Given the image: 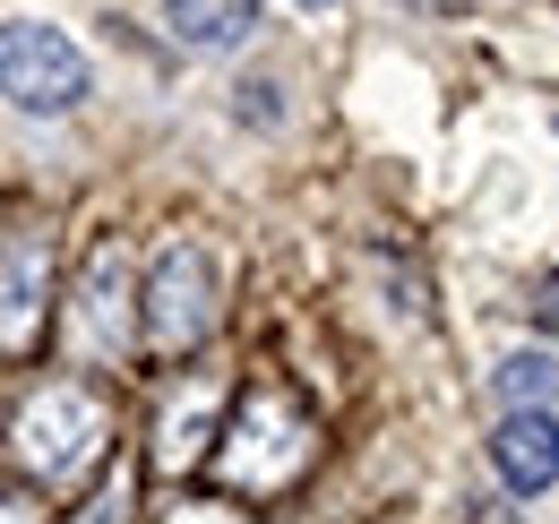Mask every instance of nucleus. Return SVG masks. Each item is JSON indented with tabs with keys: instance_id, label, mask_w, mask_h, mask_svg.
Wrapping results in <instances>:
<instances>
[{
	"instance_id": "f257e3e1",
	"label": "nucleus",
	"mask_w": 559,
	"mask_h": 524,
	"mask_svg": "<svg viewBox=\"0 0 559 524\" xmlns=\"http://www.w3.org/2000/svg\"><path fill=\"white\" fill-rule=\"evenodd\" d=\"M0 448L9 473H26L44 499H70L86 490L112 448H130V421H121V388L95 379V370H44L26 388H9V421H0Z\"/></svg>"
},
{
	"instance_id": "f03ea898",
	"label": "nucleus",
	"mask_w": 559,
	"mask_h": 524,
	"mask_svg": "<svg viewBox=\"0 0 559 524\" xmlns=\"http://www.w3.org/2000/svg\"><path fill=\"white\" fill-rule=\"evenodd\" d=\"M319 448H328L319 413L284 388V379H250V388L224 404L207 464H215V481H224L233 499H284V490H301V481L319 473Z\"/></svg>"
},
{
	"instance_id": "7ed1b4c3",
	"label": "nucleus",
	"mask_w": 559,
	"mask_h": 524,
	"mask_svg": "<svg viewBox=\"0 0 559 524\" xmlns=\"http://www.w3.org/2000/svg\"><path fill=\"white\" fill-rule=\"evenodd\" d=\"M52 344L70 353V370H95V379L139 370V250L121 233H95L78 250L52 310Z\"/></svg>"
},
{
	"instance_id": "20e7f679",
	"label": "nucleus",
	"mask_w": 559,
	"mask_h": 524,
	"mask_svg": "<svg viewBox=\"0 0 559 524\" xmlns=\"http://www.w3.org/2000/svg\"><path fill=\"white\" fill-rule=\"evenodd\" d=\"M95 95H104V69L78 26L44 17V9H0V112L9 121L61 130Z\"/></svg>"
},
{
	"instance_id": "39448f33",
	"label": "nucleus",
	"mask_w": 559,
	"mask_h": 524,
	"mask_svg": "<svg viewBox=\"0 0 559 524\" xmlns=\"http://www.w3.org/2000/svg\"><path fill=\"white\" fill-rule=\"evenodd\" d=\"M224 327V266L199 233H164L139 259V361H199Z\"/></svg>"
},
{
	"instance_id": "423d86ee",
	"label": "nucleus",
	"mask_w": 559,
	"mask_h": 524,
	"mask_svg": "<svg viewBox=\"0 0 559 524\" xmlns=\"http://www.w3.org/2000/svg\"><path fill=\"white\" fill-rule=\"evenodd\" d=\"M52 310H61V224L17 215L0 224V370L52 353Z\"/></svg>"
},
{
	"instance_id": "0eeeda50",
	"label": "nucleus",
	"mask_w": 559,
	"mask_h": 524,
	"mask_svg": "<svg viewBox=\"0 0 559 524\" xmlns=\"http://www.w3.org/2000/svg\"><path fill=\"white\" fill-rule=\"evenodd\" d=\"M224 404H233V388H224V370H207V361H173V370H155V404H146L139 421V464L146 473H199L215 448V421H224Z\"/></svg>"
},
{
	"instance_id": "6e6552de",
	"label": "nucleus",
	"mask_w": 559,
	"mask_h": 524,
	"mask_svg": "<svg viewBox=\"0 0 559 524\" xmlns=\"http://www.w3.org/2000/svg\"><path fill=\"white\" fill-rule=\"evenodd\" d=\"M483 456L508 499H551L559 490V404H499Z\"/></svg>"
},
{
	"instance_id": "1a4fd4ad",
	"label": "nucleus",
	"mask_w": 559,
	"mask_h": 524,
	"mask_svg": "<svg viewBox=\"0 0 559 524\" xmlns=\"http://www.w3.org/2000/svg\"><path fill=\"white\" fill-rule=\"evenodd\" d=\"M267 9L276 0H155V35L181 61H241V52H259Z\"/></svg>"
},
{
	"instance_id": "9d476101",
	"label": "nucleus",
	"mask_w": 559,
	"mask_h": 524,
	"mask_svg": "<svg viewBox=\"0 0 559 524\" xmlns=\"http://www.w3.org/2000/svg\"><path fill=\"white\" fill-rule=\"evenodd\" d=\"M224 112H233L241 130H259V138L293 130V78H284L276 61H250V69H233V86H224Z\"/></svg>"
},
{
	"instance_id": "9b49d317",
	"label": "nucleus",
	"mask_w": 559,
	"mask_h": 524,
	"mask_svg": "<svg viewBox=\"0 0 559 524\" xmlns=\"http://www.w3.org/2000/svg\"><path fill=\"white\" fill-rule=\"evenodd\" d=\"M139 508H146V464H139V448H112L70 524H139Z\"/></svg>"
},
{
	"instance_id": "f8f14e48",
	"label": "nucleus",
	"mask_w": 559,
	"mask_h": 524,
	"mask_svg": "<svg viewBox=\"0 0 559 524\" xmlns=\"http://www.w3.org/2000/svg\"><path fill=\"white\" fill-rule=\"evenodd\" d=\"M490 395H499V404H559V353H551V335L508 344L499 370H490Z\"/></svg>"
},
{
	"instance_id": "ddd939ff",
	"label": "nucleus",
	"mask_w": 559,
	"mask_h": 524,
	"mask_svg": "<svg viewBox=\"0 0 559 524\" xmlns=\"http://www.w3.org/2000/svg\"><path fill=\"white\" fill-rule=\"evenodd\" d=\"M0 524H52V499L26 473H0Z\"/></svg>"
},
{
	"instance_id": "4468645a",
	"label": "nucleus",
	"mask_w": 559,
	"mask_h": 524,
	"mask_svg": "<svg viewBox=\"0 0 559 524\" xmlns=\"http://www.w3.org/2000/svg\"><path fill=\"white\" fill-rule=\"evenodd\" d=\"M525 319H534L543 335H559V266H543V275L525 284Z\"/></svg>"
},
{
	"instance_id": "2eb2a0df",
	"label": "nucleus",
	"mask_w": 559,
	"mask_h": 524,
	"mask_svg": "<svg viewBox=\"0 0 559 524\" xmlns=\"http://www.w3.org/2000/svg\"><path fill=\"white\" fill-rule=\"evenodd\" d=\"M284 9H293V17H328L336 0H284Z\"/></svg>"
},
{
	"instance_id": "dca6fc26",
	"label": "nucleus",
	"mask_w": 559,
	"mask_h": 524,
	"mask_svg": "<svg viewBox=\"0 0 559 524\" xmlns=\"http://www.w3.org/2000/svg\"><path fill=\"white\" fill-rule=\"evenodd\" d=\"M0 421H9V370H0Z\"/></svg>"
},
{
	"instance_id": "f3484780",
	"label": "nucleus",
	"mask_w": 559,
	"mask_h": 524,
	"mask_svg": "<svg viewBox=\"0 0 559 524\" xmlns=\"http://www.w3.org/2000/svg\"><path fill=\"white\" fill-rule=\"evenodd\" d=\"M551 130H559V112H551Z\"/></svg>"
}]
</instances>
